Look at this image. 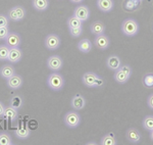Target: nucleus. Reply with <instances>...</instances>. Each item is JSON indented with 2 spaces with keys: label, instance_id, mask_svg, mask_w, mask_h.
I'll return each mask as SVG.
<instances>
[{
  "label": "nucleus",
  "instance_id": "nucleus-1",
  "mask_svg": "<svg viewBox=\"0 0 153 145\" xmlns=\"http://www.w3.org/2000/svg\"><path fill=\"white\" fill-rule=\"evenodd\" d=\"M65 80L62 75L58 73H52L47 78V86L53 91H60L65 87Z\"/></svg>",
  "mask_w": 153,
  "mask_h": 145
},
{
  "label": "nucleus",
  "instance_id": "nucleus-2",
  "mask_svg": "<svg viewBox=\"0 0 153 145\" xmlns=\"http://www.w3.org/2000/svg\"><path fill=\"white\" fill-rule=\"evenodd\" d=\"M122 32L128 37H134L139 32V24L134 19H127L122 24Z\"/></svg>",
  "mask_w": 153,
  "mask_h": 145
},
{
  "label": "nucleus",
  "instance_id": "nucleus-3",
  "mask_svg": "<svg viewBox=\"0 0 153 145\" xmlns=\"http://www.w3.org/2000/svg\"><path fill=\"white\" fill-rule=\"evenodd\" d=\"M132 68L129 65H122L117 71H115L114 73V80L115 82H117L118 84H125L130 80L131 76H132Z\"/></svg>",
  "mask_w": 153,
  "mask_h": 145
},
{
  "label": "nucleus",
  "instance_id": "nucleus-4",
  "mask_svg": "<svg viewBox=\"0 0 153 145\" xmlns=\"http://www.w3.org/2000/svg\"><path fill=\"white\" fill-rule=\"evenodd\" d=\"M81 121H82V119H81L80 114H79L78 112H76L75 109L71 110V112H68L65 114V117H63V122H65V126L68 128H71V129L80 126Z\"/></svg>",
  "mask_w": 153,
  "mask_h": 145
},
{
  "label": "nucleus",
  "instance_id": "nucleus-5",
  "mask_svg": "<svg viewBox=\"0 0 153 145\" xmlns=\"http://www.w3.org/2000/svg\"><path fill=\"white\" fill-rule=\"evenodd\" d=\"M27 14L26 8L24 6L21 5H16L11 7L10 9L8 10V13H7V16L10 21L13 22H19V21H23L25 19Z\"/></svg>",
  "mask_w": 153,
  "mask_h": 145
},
{
  "label": "nucleus",
  "instance_id": "nucleus-6",
  "mask_svg": "<svg viewBox=\"0 0 153 145\" xmlns=\"http://www.w3.org/2000/svg\"><path fill=\"white\" fill-rule=\"evenodd\" d=\"M44 44H45V47L50 51L56 50L59 48L61 44L60 37L56 34H49L46 36L45 40H44Z\"/></svg>",
  "mask_w": 153,
  "mask_h": 145
},
{
  "label": "nucleus",
  "instance_id": "nucleus-7",
  "mask_svg": "<svg viewBox=\"0 0 153 145\" xmlns=\"http://www.w3.org/2000/svg\"><path fill=\"white\" fill-rule=\"evenodd\" d=\"M47 67L53 72H58L63 67V60L59 55H51L47 59Z\"/></svg>",
  "mask_w": 153,
  "mask_h": 145
},
{
  "label": "nucleus",
  "instance_id": "nucleus-8",
  "mask_svg": "<svg viewBox=\"0 0 153 145\" xmlns=\"http://www.w3.org/2000/svg\"><path fill=\"white\" fill-rule=\"evenodd\" d=\"M90 14H91V11L87 5L81 4V5L76 6V8L74 9V16H75L76 18H78L81 22L88 21L89 18H90Z\"/></svg>",
  "mask_w": 153,
  "mask_h": 145
},
{
  "label": "nucleus",
  "instance_id": "nucleus-9",
  "mask_svg": "<svg viewBox=\"0 0 153 145\" xmlns=\"http://www.w3.org/2000/svg\"><path fill=\"white\" fill-rule=\"evenodd\" d=\"M6 84H7V87L11 90H18L19 88L23 86L24 84V79L22 76L19 75H16L14 74L12 77L8 78L6 80Z\"/></svg>",
  "mask_w": 153,
  "mask_h": 145
},
{
  "label": "nucleus",
  "instance_id": "nucleus-10",
  "mask_svg": "<svg viewBox=\"0 0 153 145\" xmlns=\"http://www.w3.org/2000/svg\"><path fill=\"white\" fill-rule=\"evenodd\" d=\"M94 45L100 50H106L110 45V40L108 36L105 35V34L97 35L94 39Z\"/></svg>",
  "mask_w": 153,
  "mask_h": 145
},
{
  "label": "nucleus",
  "instance_id": "nucleus-11",
  "mask_svg": "<svg viewBox=\"0 0 153 145\" xmlns=\"http://www.w3.org/2000/svg\"><path fill=\"white\" fill-rule=\"evenodd\" d=\"M4 41H5V45L9 48L19 47L22 44V37L18 33H9Z\"/></svg>",
  "mask_w": 153,
  "mask_h": 145
},
{
  "label": "nucleus",
  "instance_id": "nucleus-12",
  "mask_svg": "<svg viewBox=\"0 0 153 145\" xmlns=\"http://www.w3.org/2000/svg\"><path fill=\"white\" fill-rule=\"evenodd\" d=\"M98 78V75L93 72H87L82 76V82L85 86L89 88H95L96 80Z\"/></svg>",
  "mask_w": 153,
  "mask_h": 145
},
{
  "label": "nucleus",
  "instance_id": "nucleus-13",
  "mask_svg": "<svg viewBox=\"0 0 153 145\" xmlns=\"http://www.w3.org/2000/svg\"><path fill=\"white\" fill-rule=\"evenodd\" d=\"M126 138L133 144H137L141 141V133L135 128H130L126 132Z\"/></svg>",
  "mask_w": 153,
  "mask_h": 145
},
{
  "label": "nucleus",
  "instance_id": "nucleus-14",
  "mask_svg": "<svg viewBox=\"0 0 153 145\" xmlns=\"http://www.w3.org/2000/svg\"><path fill=\"white\" fill-rule=\"evenodd\" d=\"M23 56H24V53H23V51L19 49V47H13V48L9 49V54H8L7 60L10 63H16L22 60Z\"/></svg>",
  "mask_w": 153,
  "mask_h": 145
},
{
  "label": "nucleus",
  "instance_id": "nucleus-15",
  "mask_svg": "<svg viewBox=\"0 0 153 145\" xmlns=\"http://www.w3.org/2000/svg\"><path fill=\"white\" fill-rule=\"evenodd\" d=\"M86 99L83 95L81 94H76L75 96L71 98V106L73 107L75 110H81L86 106Z\"/></svg>",
  "mask_w": 153,
  "mask_h": 145
},
{
  "label": "nucleus",
  "instance_id": "nucleus-16",
  "mask_svg": "<svg viewBox=\"0 0 153 145\" xmlns=\"http://www.w3.org/2000/svg\"><path fill=\"white\" fill-rule=\"evenodd\" d=\"M106 65L109 70L115 72L122 67V61H120V58L117 55H109L106 59Z\"/></svg>",
  "mask_w": 153,
  "mask_h": 145
},
{
  "label": "nucleus",
  "instance_id": "nucleus-17",
  "mask_svg": "<svg viewBox=\"0 0 153 145\" xmlns=\"http://www.w3.org/2000/svg\"><path fill=\"white\" fill-rule=\"evenodd\" d=\"M2 117H3L6 121H9L11 123L16 122L19 117L18 109H13L10 105H9V106H5V109H4V112H3V115H2Z\"/></svg>",
  "mask_w": 153,
  "mask_h": 145
},
{
  "label": "nucleus",
  "instance_id": "nucleus-18",
  "mask_svg": "<svg viewBox=\"0 0 153 145\" xmlns=\"http://www.w3.org/2000/svg\"><path fill=\"white\" fill-rule=\"evenodd\" d=\"M96 5L102 12H110L114 7V1L113 0H97Z\"/></svg>",
  "mask_w": 153,
  "mask_h": 145
},
{
  "label": "nucleus",
  "instance_id": "nucleus-19",
  "mask_svg": "<svg viewBox=\"0 0 153 145\" xmlns=\"http://www.w3.org/2000/svg\"><path fill=\"white\" fill-rule=\"evenodd\" d=\"M90 31H91V33L95 36L104 34L105 33V25L100 21H96L94 23L91 24Z\"/></svg>",
  "mask_w": 153,
  "mask_h": 145
},
{
  "label": "nucleus",
  "instance_id": "nucleus-20",
  "mask_svg": "<svg viewBox=\"0 0 153 145\" xmlns=\"http://www.w3.org/2000/svg\"><path fill=\"white\" fill-rule=\"evenodd\" d=\"M49 5H50L49 0H32V6L37 11L47 10Z\"/></svg>",
  "mask_w": 153,
  "mask_h": 145
},
{
  "label": "nucleus",
  "instance_id": "nucleus-21",
  "mask_svg": "<svg viewBox=\"0 0 153 145\" xmlns=\"http://www.w3.org/2000/svg\"><path fill=\"white\" fill-rule=\"evenodd\" d=\"M14 74H16V70L11 65H4L0 68V76L3 79H6V80L8 78L12 77Z\"/></svg>",
  "mask_w": 153,
  "mask_h": 145
},
{
  "label": "nucleus",
  "instance_id": "nucleus-22",
  "mask_svg": "<svg viewBox=\"0 0 153 145\" xmlns=\"http://www.w3.org/2000/svg\"><path fill=\"white\" fill-rule=\"evenodd\" d=\"M78 49L83 53H89L92 50V42L89 39H82L78 43Z\"/></svg>",
  "mask_w": 153,
  "mask_h": 145
},
{
  "label": "nucleus",
  "instance_id": "nucleus-23",
  "mask_svg": "<svg viewBox=\"0 0 153 145\" xmlns=\"http://www.w3.org/2000/svg\"><path fill=\"white\" fill-rule=\"evenodd\" d=\"M9 105L13 107V109L19 110V109H22L23 105H24L23 97L19 94H16V95H13V96H11L10 100H9Z\"/></svg>",
  "mask_w": 153,
  "mask_h": 145
},
{
  "label": "nucleus",
  "instance_id": "nucleus-24",
  "mask_svg": "<svg viewBox=\"0 0 153 145\" xmlns=\"http://www.w3.org/2000/svg\"><path fill=\"white\" fill-rule=\"evenodd\" d=\"M100 144L101 145H117V138H115L114 134L107 133L101 138Z\"/></svg>",
  "mask_w": 153,
  "mask_h": 145
},
{
  "label": "nucleus",
  "instance_id": "nucleus-25",
  "mask_svg": "<svg viewBox=\"0 0 153 145\" xmlns=\"http://www.w3.org/2000/svg\"><path fill=\"white\" fill-rule=\"evenodd\" d=\"M31 135V131H30L29 128H25V127H22V128H19L18 130L16 131V138L21 139V140H25V139H28Z\"/></svg>",
  "mask_w": 153,
  "mask_h": 145
},
{
  "label": "nucleus",
  "instance_id": "nucleus-26",
  "mask_svg": "<svg viewBox=\"0 0 153 145\" xmlns=\"http://www.w3.org/2000/svg\"><path fill=\"white\" fill-rule=\"evenodd\" d=\"M82 23L78 18H76L75 16H71L68 19V22H66V25H68V29H73V28H78V27H82Z\"/></svg>",
  "mask_w": 153,
  "mask_h": 145
},
{
  "label": "nucleus",
  "instance_id": "nucleus-27",
  "mask_svg": "<svg viewBox=\"0 0 153 145\" xmlns=\"http://www.w3.org/2000/svg\"><path fill=\"white\" fill-rule=\"evenodd\" d=\"M143 85L144 87L148 88V89H151L153 88V73H148L143 77Z\"/></svg>",
  "mask_w": 153,
  "mask_h": 145
},
{
  "label": "nucleus",
  "instance_id": "nucleus-28",
  "mask_svg": "<svg viewBox=\"0 0 153 145\" xmlns=\"http://www.w3.org/2000/svg\"><path fill=\"white\" fill-rule=\"evenodd\" d=\"M142 125L143 128L148 132L153 130V115H147V117H145L144 120H143Z\"/></svg>",
  "mask_w": 153,
  "mask_h": 145
},
{
  "label": "nucleus",
  "instance_id": "nucleus-29",
  "mask_svg": "<svg viewBox=\"0 0 153 145\" xmlns=\"http://www.w3.org/2000/svg\"><path fill=\"white\" fill-rule=\"evenodd\" d=\"M140 3L141 1H138V0H127L125 3V8L127 10H135L140 5Z\"/></svg>",
  "mask_w": 153,
  "mask_h": 145
},
{
  "label": "nucleus",
  "instance_id": "nucleus-30",
  "mask_svg": "<svg viewBox=\"0 0 153 145\" xmlns=\"http://www.w3.org/2000/svg\"><path fill=\"white\" fill-rule=\"evenodd\" d=\"M13 142L11 140V137L7 133L0 134V145H12Z\"/></svg>",
  "mask_w": 153,
  "mask_h": 145
},
{
  "label": "nucleus",
  "instance_id": "nucleus-31",
  "mask_svg": "<svg viewBox=\"0 0 153 145\" xmlns=\"http://www.w3.org/2000/svg\"><path fill=\"white\" fill-rule=\"evenodd\" d=\"M9 49L10 48L5 44L0 45V60H7L9 54Z\"/></svg>",
  "mask_w": 153,
  "mask_h": 145
},
{
  "label": "nucleus",
  "instance_id": "nucleus-32",
  "mask_svg": "<svg viewBox=\"0 0 153 145\" xmlns=\"http://www.w3.org/2000/svg\"><path fill=\"white\" fill-rule=\"evenodd\" d=\"M70 34L71 37L74 38H78L83 34V27H78V28H73V29H68Z\"/></svg>",
  "mask_w": 153,
  "mask_h": 145
},
{
  "label": "nucleus",
  "instance_id": "nucleus-33",
  "mask_svg": "<svg viewBox=\"0 0 153 145\" xmlns=\"http://www.w3.org/2000/svg\"><path fill=\"white\" fill-rule=\"evenodd\" d=\"M9 21L8 16L5 14H0V28H3V27H8Z\"/></svg>",
  "mask_w": 153,
  "mask_h": 145
},
{
  "label": "nucleus",
  "instance_id": "nucleus-34",
  "mask_svg": "<svg viewBox=\"0 0 153 145\" xmlns=\"http://www.w3.org/2000/svg\"><path fill=\"white\" fill-rule=\"evenodd\" d=\"M10 33L8 27H3L0 28V40H5L6 37L8 36V34Z\"/></svg>",
  "mask_w": 153,
  "mask_h": 145
},
{
  "label": "nucleus",
  "instance_id": "nucleus-35",
  "mask_svg": "<svg viewBox=\"0 0 153 145\" xmlns=\"http://www.w3.org/2000/svg\"><path fill=\"white\" fill-rule=\"evenodd\" d=\"M104 86V80H103L102 78L100 77V76H98L97 80H96V85H95V88H101Z\"/></svg>",
  "mask_w": 153,
  "mask_h": 145
},
{
  "label": "nucleus",
  "instance_id": "nucleus-36",
  "mask_svg": "<svg viewBox=\"0 0 153 145\" xmlns=\"http://www.w3.org/2000/svg\"><path fill=\"white\" fill-rule=\"evenodd\" d=\"M147 104H148V106H149L150 109H153V93H152V94H150V95H149V97H148V99H147Z\"/></svg>",
  "mask_w": 153,
  "mask_h": 145
},
{
  "label": "nucleus",
  "instance_id": "nucleus-37",
  "mask_svg": "<svg viewBox=\"0 0 153 145\" xmlns=\"http://www.w3.org/2000/svg\"><path fill=\"white\" fill-rule=\"evenodd\" d=\"M4 109H5V105L0 101V117H2V115H3V112H4Z\"/></svg>",
  "mask_w": 153,
  "mask_h": 145
},
{
  "label": "nucleus",
  "instance_id": "nucleus-38",
  "mask_svg": "<svg viewBox=\"0 0 153 145\" xmlns=\"http://www.w3.org/2000/svg\"><path fill=\"white\" fill-rule=\"evenodd\" d=\"M71 2H73V3H82L84 0H70Z\"/></svg>",
  "mask_w": 153,
  "mask_h": 145
},
{
  "label": "nucleus",
  "instance_id": "nucleus-39",
  "mask_svg": "<svg viewBox=\"0 0 153 145\" xmlns=\"http://www.w3.org/2000/svg\"><path fill=\"white\" fill-rule=\"evenodd\" d=\"M150 139H151L152 141H153V130L150 131Z\"/></svg>",
  "mask_w": 153,
  "mask_h": 145
},
{
  "label": "nucleus",
  "instance_id": "nucleus-40",
  "mask_svg": "<svg viewBox=\"0 0 153 145\" xmlns=\"http://www.w3.org/2000/svg\"><path fill=\"white\" fill-rule=\"evenodd\" d=\"M87 144H96V143H94V142H88Z\"/></svg>",
  "mask_w": 153,
  "mask_h": 145
},
{
  "label": "nucleus",
  "instance_id": "nucleus-41",
  "mask_svg": "<svg viewBox=\"0 0 153 145\" xmlns=\"http://www.w3.org/2000/svg\"><path fill=\"white\" fill-rule=\"evenodd\" d=\"M138 1H141V2H142V1H143V0H138Z\"/></svg>",
  "mask_w": 153,
  "mask_h": 145
}]
</instances>
